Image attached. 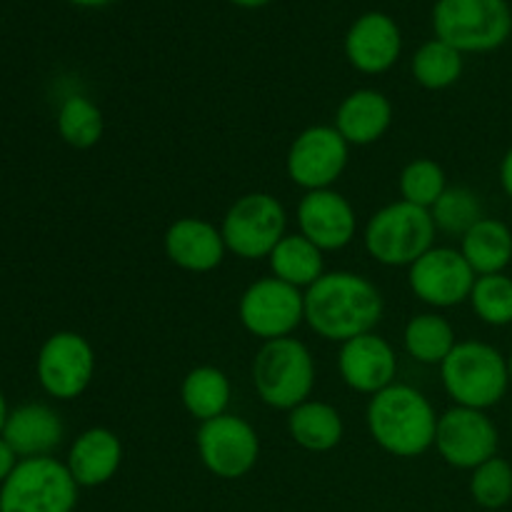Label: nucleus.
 Returning <instances> with one entry per match:
<instances>
[{
  "label": "nucleus",
  "instance_id": "nucleus-1",
  "mask_svg": "<svg viewBox=\"0 0 512 512\" xmlns=\"http://www.w3.org/2000/svg\"><path fill=\"white\" fill-rule=\"evenodd\" d=\"M383 293L370 278L350 270L325 273L305 290V323L330 343H348L375 333L383 320Z\"/></svg>",
  "mask_w": 512,
  "mask_h": 512
},
{
  "label": "nucleus",
  "instance_id": "nucleus-2",
  "mask_svg": "<svg viewBox=\"0 0 512 512\" xmlns=\"http://www.w3.org/2000/svg\"><path fill=\"white\" fill-rule=\"evenodd\" d=\"M438 418L433 403L418 388L393 383L370 398L365 410L370 438L395 458H420L435 445Z\"/></svg>",
  "mask_w": 512,
  "mask_h": 512
},
{
  "label": "nucleus",
  "instance_id": "nucleus-3",
  "mask_svg": "<svg viewBox=\"0 0 512 512\" xmlns=\"http://www.w3.org/2000/svg\"><path fill=\"white\" fill-rule=\"evenodd\" d=\"M440 380L455 405L490 410L510 388L508 358L488 343L460 340L440 365Z\"/></svg>",
  "mask_w": 512,
  "mask_h": 512
},
{
  "label": "nucleus",
  "instance_id": "nucleus-4",
  "mask_svg": "<svg viewBox=\"0 0 512 512\" xmlns=\"http://www.w3.org/2000/svg\"><path fill=\"white\" fill-rule=\"evenodd\" d=\"M435 235L438 228L430 210L395 200L370 215L363 230V243L375 263L385 268H410L433 248Z\"/></svg>",
  "mask_w": 512,
  "mask_h": 512
},
{
  "label": "nucleus",
  "instance_id": "nucleus-5",
  "mask_svg": "<svg viewBox=\"0 0 512 512\" xmlns=\"http://www.w3.org/2000/svg\"><path fill=\"white\" fill-rule=\"evenodd\" d=\"M253 385L268 408L285 410L310 400L315 388V360L298 338H278L260 345L253 360Z\"/></svg>",
  "mask_w": 512,
  "mask_h": 512
},
{
  "label": "nucleus",
  "instance_id": "nucleus-6",
  "mask_svg": "<svg viewBox=\"0 0 512 512\" xmlns=\"http://www.w3.org/2000/svg\"><path fill=\"white\" fill-rule=\"evenodd\" d=\"M433 30L463 55L493 53L512 35V8L508 0H438Z\"/></svg>",
  "mask_w": 512,
  "mask_h": 512
},
{
  "label": "nucleus",
  "instance_id": "nucleus-7",
  "mask_svg": "<svg viewBox=\"0 0 512 512\" xmlns=\"http://www.w3.org/2000/svg\"><path fill=\"white\" fill-rule=\"evenodd\" d=\"M78 483L55 458H28L0 485V512H73Z\"/></svg>",
  "mask_w": 512,
  "mask_h": 512
},
{
  "label": "nucleus",
  "instance_id": "nucleus-8",
  "mask_svg": "<svg viewBox=\"0 0 512 512\" xmlns=\"http://www.w3.org/2000/svg\"><path fill=\"white\" fill-rule=\"evenodd\" d=\"M228 253L243 260H260L273 253L288 235V213L275 195L255 190L245 193L225 210L220 223Z\"/></svg>",
  "mask_w": 512,
  "mask_h": 512
},
{
  "label": "nucleus",
  "instance_id": "nucleus-9",
  "mask_svg": "<svg viewBox=\"0 0 512 512\" xmlns=\"http://www.w3.org/2000/svg\"><path fill=\"white\" fill-rule=\"evenodd\" d=\"M238 320L263 343L290 338L305 323V293L273 275L255 280L240 295Z\"/></svg>",
  "mask_w": 512,
  "mask_h": 512
},
{
  "label": "nucleus",
  "instance_id": "nucleus-10",
  "mask_svg": "<svg viewBox=\"0 0 512 512\" xmlns=\"http://www.w3.org/2000/svg\"><path fill=\"white\" fill-rule=\"evenodd\" d=\"M350 145L335 125H310L300 130L285 155V173L305 193L333 188L345 173Z\"/></svg>",
  "mask_w": 512,
  "mask_h": 512
},
{
  "label": "nucleus",
  "instance_id": "nucleus-11",
  "mask_svg": "<svg viewBox=\"0 0 512 512\" xmlns=\"http://www.w3.org/2000/svg\"><path fill=\"white\" fill-rule=\"evenodd\" d=\"M195 448L205 470L220 480L245 478L260 458V438L255 428L248 420L230 413L200 423Z\"/></svg>",
  "mask_w": 512,
  "mask_h": 512
},
{
  "label": "nucleus",
  "instance_id": "nucleus-12",
  "mask_svg": "<svg viewBox=\"0 0 512 512\" xmlns=\"http://www.w3.org/2000/svg\"><path fill=\"white\" fill-rule=\"evenodd\" d=\"M478 280L460 248L433 245L423 258L408 268V285L420 303L435 310H448L470 300Z\"/></svg>",
  "mask_w": 512,
  "mask_h": 512
},
{
  "label": "nucleus",
  "instance_id": "nucleus-13",
  "mask_svg": "<svg viewBox=\"0 0 512 512\" xmlns=\"http://www.w3.org/2000/svg\"><path fill=\"white\" fill-rule=\"evenodd\" d=\"M498 445V425L485 410L453 405L438 418L433 448L450 468L475 470L498 455Z\"/></svg>",
  "mask_w": 512,
  "mask_h": 512
},
{
  "label": "nucleus",
  "instance_id": "nucleus-14",
  "mask_svg": "<svg viewBox=\"0 0 512 512\" xmlns=\"http://www.w3.org/2000/svg\"><path fill=\"white\" fill-rule=\"evenodd\" d=\"M95 375L93 345L73 330L50 335L38 353V380L48 395L75 400L88 390Z\"/></svg>",
  "mask_w": 512,
  "mask_h": 512
},
{
  "label": "nucleus",
  "instance_id": "nucleus-15",
  "mask_svg": "<svg viewBox=\"0 0 512 512\" xmlns=\"http://www.w3.org/2000/svg\"><path fill=\"white\" fill-rule=\"evenodd\" d=\"M298 233L323 253L348 248L358 233V215L338 190H310L298 203Z\"/></svg>",
  "mask_w": 512,
  "mask_h": 512
},
{
  "label": "nucleus",
  "instance_id": "nucleus-16",
  "mask_svg": "<svg viewBox=\"0 0 512 512\" xmlns=\"http://www.w3.org/2000/svg\"><path fill=\"white\" fill-rule=\"evenodd\" d=\"M403 53V33L393 15L368 10L350 23L345 33V58L358 73H388Z\"/></svg>",
  "mask_w": 512,
  "mask_h": 512
},
{
  "label": "nucleus",
  "instance_id": "nucleus-17",
  "mask_svg": "<svg viewBox=\"0 0 512 512\" xmlns=\"http://www.w3.org/2000/svg\"><path fill=\"white\" fill-rule=\"evenodd\" d=\"M338 373L350 390L373 398L375 393L395 383L398 355L393 345L378 333L358 335L340 345Z\"/></svg>",
  "mask_w": 512,
  "mask_h": 512
},
{
  "label": "nucleus",
  "instance_id": "nucleus-18",
  "mask_svg": "<svg viewBox=\"0 0 512 512\" xmlns=\"http://www.w3.org/2000/svg\"><path fill=\"white\" fill-rule=\"evenodd\" d=\"M163 248L175 268L198 275L218 270L228 253L218 225L205 218H193V215L170 223V228L165 230Z\"/></svg>",
  "mask_w": 512,
  "mask_h": 512
},
{
  "label": "nucleus",
  "instance_id": "nucleus-19",
  "mask_svg": "<svg viewBox=\"0 0 512 512\" xmlns=\"http://www.w3.org/2000/svg\"><path fill=\"white\" fill-rule=\"evenodd\" d=\"M335 130L348 140V145H373L393 125V103L388 95L375 88H358L340 100L333 120Z\"/></svg>",
  "mask_w": 512,
  "mask_h": 512
},
{
  "label": "nucleus",
  "instance_id": "nucleus-20",
  "mask_svg": "<svg viewBox=\"0 0 512 512\" xmlns=\"http://www.w3.org/2000/svg\"><path fill=\"white\" fill-rule=\"evenodd\" d=\"M65 465L78 488H98L118 475L123 443L110 428H90L73 440Z\"/></svg>",
  "mask_w": 512,
  "mask_h": 512
},
{
  "label": "nucleus",
  "instance_id": "nucleus-21",
  "mask_svg": "<svg viewBox=\"0 0 512 512\" xmlns=\"http://www.w3.org/2000/svg\"><path fill=\"white\" fill-rule=\"evenodd\" d=\"M63 420L48 405H23L8 415L3 440L20 458H45L63 443Z\"/></svg>",
  "mask_w": 512,
  "mask_h": 512
},
{
  "label": "nucleus",
  "instance_id": "nucleus-22",
  "mask_svg": "<svg viewBox=\"0 0 512 512\" xmlns=\"http://www.w3.org/2000/svg\"><path fill=\"white\" fill-rule=\"evenodd\" d=\"M288 433L308 453H330L343 440V415L330 403L310 398L288 413Z\"/></svg>",
  "mask_w": 512,
  "mask_h": 512
},
{
  "label": "nucleus",
  "instance_id": "nucleus-23",
  "mask_svg": "<svg viewBox=\"0 0 512 512\" xmlns=\"http://www.w3.org/2000/svg\"><path fill=\"white\" fill-rule=\"evenodd\" d=\"M460 253L475 275L505 273L512 263V230L498 218H480L460 238Z\"/></svg>",
  "mask_w": 512,
  "mask_h": 512
},
{
  "label": "nucleus",
  "instance_id": "nucleus-24",
  "mask_svg": "<svg viewBox=\"0 0 512 512\" xmlns=\"http://www.w3.org/2000/svg\"><path fill=\"white\" fill-rule=\"evenodd\" d=\"M323 255V250L310 243L305 235L288 233L268 255L270 275L305 293L325 275Z\"/></svg>",
  "mask_w": 512,
  "mask_h": 512
},
{
  "label": "nucleus",
  "instance_id": "nucleus-25",
  "mask_svg": "<svg viewBox=\"0 0 512 512\" xmlns=\"http://www.w3.org/2000/svg\"><path fill=\"white\" fill-rule=\"evenodd\" d=\"M230 398H233L230 378L215 365H198L180 383V403L185 413L198 423H208L228 413Z\"/></svg>",
  "mask_w": 512,
  "mask_h": 512
},
{
  "label": "nucleus",
  "instance_id": "nucleus-26",
  "mask_svg": "<svg viewBox=\"0 0 512 512\" xmlns=\"http://www.w3.org/2000/svg\"><path fill=\"white\" fill-rule=\"evenodd\" d=\"M460 340L448 318L440 313H420L408 320L403 330L405 353L423 365H443Z\"/></svg>",
  "mask_w": 512,
  "mask_h": 512
},
{
  "label": "nucleus",
  "instance_id": "nucleus-27",
  "mask_svg": "<svg viewBox=\"0 0 512 512\" xmlns=\"http://www.w3.org/2000/svg\"><path fill=\"white\" fill-rule=\"evenodd\" d=\"M463 68V53L440 38L425 40L410 60V73L425 90L453 88L463 78Z\"/></svg>",
  "mask_w": 512,
  "mask_h": 512
},
{
  "label": "nucleus",
  "instance_id": "nucleus-28",
  "mask_svg": "<svg viewBox=\"0 0 512 512\" xmlns=\"http://www.w3.org/2000/svg\"><path fill=\"white\" fill-rule=\"evenodd\" d=\"M105 130L103 110L85 95H70L58 110V133L68 145L88 150L100 143Z\"/></svg>",
  "mask_w": 512,
  "mask_h": 512
},
{
  "label": "nucleus",
  "instance_id": "nucleus-29",
  "mask_svg": "<svg viewBox=\"0 0 512 512\" xmlns=\"http://www.w3.org/2000/svg\"><path fill=\"white\" fill-rule=\"evenodd\" d=\"M430 215L438 233L455 235V238H463L480 218H485L478 193L465 185H448L438 203L430 208Z\"/></svg>",
  "mask_w": 512,
  "mask_h": 512
},
{
  "label": "nucleus",
  "instance_id": "nucleus-30",
  "mask_svg": "<svg viewBox=\"0 0 512 512\" xmlns=\"http://www.w3.org/2000/svg\"><path fill=\"white\" fill-rule=\"evenodd\" d=\"M398 188L403 195L400 200L430 210L448 190V175H445L443 165L435 163L433 158H415L400 173Z\"/></svg>",
  "mask_w": 512,
  "mask_h": 512
},
{
  "label": "nucleus",
  "instance_id": "nucleus-31",
  "mask_svg": "<svg viewBox=\"0 0 512 512\" xmlns=\"http://www.w3.org/2000/svg\"><path fill=\"white\" fill-rule=\"evenodd\" d=\"M468 303L485 325L493 328L512 325V278L505 273L478 275Z\"/></svg>",
  "mask_w": 512,
  "mask_h": 512
},
{
  "label": "nucleus",
  "instance_id": "nucleus-32",
  "mask_svg": "<svg viewBox=\"0 0 512 512\" xmlns=\"http://www.w3.org/2000/svg\"><path fill=\"white\" fill-rule=\"evenodd\" d=\"M470 495L485 510L505 508L512 500V465L508 460L495 455L470 470Z\"/></svg>",
  "mask_w": 512,
  "mask_h": 512
},
{
  "label": "nucleus",
  "instance_id": "nucleus-33",
  "mask_svg": "<svg viewBox=\"0 0 512 512\" xmlns=\"http://www.w3.org/2000/svg\"><path fill=\"white\" fill-rule=\"evenodd\" d=\"M15 458H18V455L13 453V448L0 438V485L10 478V473H13L15 465H18L15 463Z\"/></svg>",
  "mask_w": 512,
  "mask_h": 512
},
{
  "label": "nucleus",
  "instance_id": "nucleus-34",
  "mask_svg": "<svg viewBox=\"0 0 512 512\" xmlns=\"http://www.w3.org/2000/svg\"><path fill=\"white\" fill-rule=\"evenodd\" d=\"M498 175H500V188H503V193L512 200V145L508 148V153L503 155V160H500Z\"/></svg>",
  "mask_w": 512,
  "mask_h": 512
},
{
  "label": "nucleus",
  "instance_id": "nucleus-35",
  "mask_svg": "<svg viewBox=\"0 0 512 512\" xmlns=\"http://www.w3.org/2000/svg\"><path fill=\"white\" fill-rule=\"evenodd\" d=\"M68 3L78 5V8H90V10H95V8H108V5L115 3V0H68Z\"/></svg>",
  "mask_w": 512,
  "mask_h": 512
},
{
  "label": "nucleus",
  "instance_id": "nucleus-36",
  "mask_svg": "<svg viewBox=\"0 0 512 512\" xmlns=\"http://www.w3.org/2000/svg\"><path fill=\"white\" fill-rule=\"evenodd\" d=\"M230 3L245 10H258V8H265L268 3H273V0H230Z\"/></svg>",
  "mask_w": 512,
  "mask_h": 512
},
{
  "label": "nucleus",
  "instance_id": "nucleus-37",
  "mask_svg": "<svg viewBox=\"0 0 512 512\" xmlns=\"http://www.w3.org/2000/svg\"><path fill=\"white\" fill-rule=\"evenodd\" d=\"M8 405H5V398H3V393H0V433H3V428H5V423H8Z\"/></svg>",
  "mask_w": 512,
  "mask_h": 512
},
{
  "label": "nucleus",
  "instance_id": "nucleus-38",
  "mask_svg": "<svg viewBox=\"0 0 512 512\" xmlns=\"http://www.w3.org/2000/svg\"><path fill=\"white\" fill-rule=\"evenodd\" d=\"M508 375H510V385H512V353L508 355Z\"/></svg>",
  "mask_w": 512,
  "mask_h": 512
}]
</instances>
